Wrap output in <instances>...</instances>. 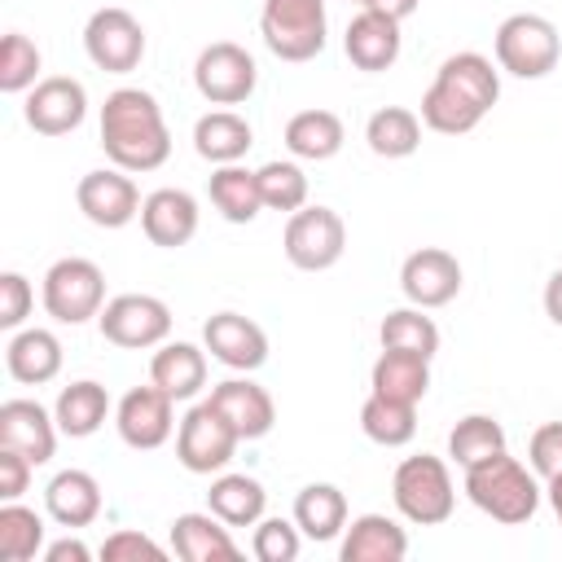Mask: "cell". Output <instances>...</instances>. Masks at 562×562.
Here are the masks:
<instances>
[{
	"instance_id": "1",
	"label": "cell",
	"mask_w": 562,
	"mask_h": 562,
	"mask_svg": "<svg viewBox=\"0 0 562 562\" xmlns=\"http://www.w3.org/2000/svg\"><path fill=\"white\" fill-rule=\"evenodd\" d=\"M501 97V75L483 53H452L439 61L435 83L422 97V123L439 136H465Z\"/></svg>"
},
{
	"instance_id": "2",
	"label": "cell",
	"mask_w": 562,
	"mask_h": 562,
	"mask_svg": "<svg viewBox=\"0 0 562 562\" xmlns=\"http://www.w3.org/2000/svg\"><path fill=\"white\" fill-rule=\"evenodd\" d=\"M101 149L123 171H158L171 154L158 97L145 88H114L101 105Z\"/></svg>"
},
{
	"instance_id": "3",
	"label": "cell",
	"mask_w": 562,
	"mask_h": 562,
	"mask_svg": "<svg viewBox=\"0 0 562 562\" xmlns=\"http://www.w3.org/2000/svg\"><path fill=\"white\" fill-rule=\"evenodd\" d=\"M465 496L474 509H483L492 522L518 527L540 509V483L536 470H527L518 457L496 452L465 470Z\"/></svg>"
},
{
	"instance_id": "4",
	"label": "cell",
	"mask_w": 562,
	"mask_h": 562,
	"mask_svg": "<svg viewBox=\"0 0 562 562\" xmlns=\"http://www.w3.org/2000/svg\"><path fill=\"white\" fill-rule=\"evenodd\" d=\"M391 501L417 527L448 522L452 509H457V487H452V474H448L443 457H430V452L404 457L395 465V479H391Z\"/></svg>"
},
{
	"instance_id": "5",
	"label": "cell",
	"mask_w": 562,
	"mask_h": 562,
	"mask_svg": "<svg viewBox=\"0 0 562 562\" xmlns=\"http://www.w3.org/2000/svg\"><path fill=\"white\" fill-rule=\"evenodd\" d=\"M325 0H263L259 35L281 61H312L325 48Z\"/></svg>"
},
{
	"instance_id": "6",
	"label": "cell",
	"mask_w": 562,
	"mask_h": 562,
	"mask_svg": "<svg viewBox=\"0 0 562 562\" xmlns=\"http://www.w3.org/2000/svg\"><path fill=\"white\" fill-rule=\"evenodd\" d=\"M492 48H496V66L501 70H509L518 79H544L562 57V35L540 13H509L496 26Z\"/></svg>"
},
{
	"instance_id": "7",
	"label": "cell",
	"mask_w": 562,
	"mask_h": 562,
	"mask_svg": "<svg viewBox=\"0 0 562 562\" xmlns=\"http://www.w3.org/2000/svg\"><path fill=\"white\" fill-rule=\"evenodd\" d=\"M40 299L57 325H83L105 307V272L83 255H66L44 272Z\"/></svg>"
},
{
	"instance_id": "8",
	"label": "cell",
	"mask_w": 562,
	"mask_h": 562,
	"mask_svg": "<svg viewBox=\"0 0 562 562\" xmlns=\"http://www.w3.org/2000/svg\"><path fill=\"white\" fill-rule=\"evenodd\" d=\"M281 250L299 272H325L347 250V224L334 206H299L285 220Z\"/></svg>"
},
{
	"instance_id": "9",
	"label": "cell",
	"mask_w": 562,
	"mask_h": 562,
	"mask_svg": "<svg viewBox=\"0 0 562 562\" xmlns=\"http://www.w3.org/2000/svg\"><path fill=\"white\" fill-rule=\"evenodd\" d=\"M237 443H241V435L233 430V422L211 400L193 404L180 417V426H176V457H180V465L189 474H215V470H224L233 461Z\"/></svg>"
},
{
	"instance_id": "10",
	"label": "cell",
	"mask_w": 562,
	"mask_h": 562,
	"mask_svg": "<svg viewBox=\"0 0 562 562\" xmlns=\"http://www.w3.org/2000/svg\"><path fill=\"white\" fill-rule=\"evenodd\" d=\"M101 338L127 351H145V347H162L171 334V307L154 294H119L101 307L97 316Z\"/></svg>"
},
{
	"instance_id": "11",
	"label": "cell",
	"mask_w": 562,
	"mask_h": 562,
	"mask_svg": "<svg viewBox=\"0 0 562 562\" xmlns=\"http://www.w3.org/2000/svg\"><path fill=\"white\" fill-rule=\"evenodd\" d=\"M259 83V66L255 57L233 44V40H215L198 53L193 61V88L211 101V105H241Z\"/></svg>"
},
{
	"instance_id": "12",
	"label": "cell",
	"mask_w": 562,
	"mask_h": 562,
	"mask_svg": "<svg viewBox=\"0 0 562 562\" xmlns=\"http://www.w3.org/2000/svg\"><path fill=\"white\" fill-rule=\"evenodd\" d=\"M83 53L105 75H127L145 57V26L127 9H97L83 26Z\"/></svg>"
},
{
	"instance_id": "13",
	"label": "cell",
	"mask_w": 562,
	"mask_h": 562,
	"mask_svg": "<svg viewBox=\"0 0 562 562\" xmlns=\"http://www.w3.org/2000/svg\"><path fill=\"white\" fill-rule=\"evenodd\" d=\"M114 426H119V439L136 452H154L171 439L176 430V400L162 391V386H132L119 408H114Z\"/></svg>"
},
{
	"instance_id": "14",
	"label": "cell",
	"mask_w": 562,
	"mask_h": 562,
	"mask_svg": "<svg viewBox=\"0 0 562 562\" xmlns=\"http://www.w3.org/2000/svg\"><path fill=\"white\" fill-rule=\"evenodd\" d=\"M22 119L40 136H66L88 119V92L70 75H48L26 92Z\"/></svg>"
},
{
	"instance_id": "15",
	"label": "cell",
	"mask_w": 562,
	"mask_h": 562,
	"mask_svg": "<svg viewBox=\"0 0 562 562\" xmlns=\"http://www.w3.org/2000/svg\"><path fill=\"white\" fill-rule=\"evenodd\" d=\"M75 202H79L83 220H92L97 228H123L140 215V189H136L132 171H123V167L88 171L75 189Z\"/></svg>"
},
{
	"instance_id": "16",
	"label": "cell",
	"mask_w": 562,
	"mask_h": 562,
	"mask_svg": "<svg viewBox=\"0 0 562 562\" xmlns=\"http://www.w3.org/2000/svg\"><path fill=\"white\" fill-rule=\"evenodd\" d=\"M400 290L413 307H443L461 294V263L443 246H422L400 263Z\"/></svg>"
},
{
	"instance_id": "17",
	"label": "cell",
	"mask_w": 562,
	"mask_h": 562,
	"mask_svg": "<svg viewBox=\"0 0 562 562\" xmlns=\"http://www.w3.org/2000/svg\"><path fill=\"white\" fill-rule=\"evenodd\" d=\"M202 347L224 369H237V373H255L268 360V334L250 316H241V312H215V316H206Z\"/></svg>"
},
{
	"instance_id": "18",
	"label": "cell",
	"mask_w": 562,
	"mask_h": 562,
	"mask_svg": "<svg viewBox=\"0 0 562 562\" xmlns=\"http://www.w3.org/2000/svg\"><path fill=\"white\" fill-rule=\"evenodd\" d=\"M57 417L35 400H4L0 404V448L22 452L26 461L44 465L57 452Z\"/></svg>"
},
{
	"instance_id": "19",
	"label": "cell",
	"mask_w": 562,
	"mask_h": 562,
	"mask_svg": "<svg viewBox=\"0 0 562 562\" xmlns=\"http://www.w3.org/2000/svg\"><path fill=\"white\" fill-rule=\"evenodd\" d=\"M342 53L356 70H391L395 57H400V22L386 18V13H373V9H360L351 22H347V35H342Z\"/></svg>"
},
{
	"instance_id": "20",
	"label": "cell",
	"mask_w": 562,
	"mask_h": 562,
	"mask_svg": "<svg viewBox=\"0 0 562 562\" xmlns=\"http://www.w3.org/2000/svg\"><path fill=\"white\" fill-rule=\"evenodd\" d=\"M140 228L162 250H176V246L193 241V233H198V198L184 193V189H154L140 202Z\"/></svg>"
},
{
	"instance_id": "21",
	"label": "cell",
	"mask_w": 562,
	"mask_h": 562,
	"mask_svg": "<svg viewBox=\"0 0 562 562\" xmlns=\"http://www.w3.org/2000/svg\"><path fill=\"white\" fill-rule=\"evenodd\" d=\"M211 404L233 422V430H237L241 439H263V435L272 430V422H277L272 395H268L259 382H250V378H228V382H220V386L211 391Z\"/></svg>"
},
{
	"instance_id": "22",
	"label": "cell",
	"mask_w": 562,
	"mask_h": 562,
	"mask_svg": "<svg viewBox=\"0 0 562 562\" xmlns=\"http://www.w3.org/2000/svg\"><path fill=\"white\" fill-rule=\"evenodd\" d=\"M171 553L184 558V562H233V558H241L228 522L215 518L211 509L206 514H180L171 522Z\"/></svg>"
},
{
	"instance_id": "23",
	"label": "cell",
	"mask_w": 562,
	"mask_h": 562,
	"mask_svg": "<svg viewBox=\"0 0 562 562\" xmlns=\"http://www.w3.org/2000/svg\"><path fill=\"white\" fill-rule=\"evenodd\" d=\"M44 509L57 527H88L101 514V483L88 470H61L44 487Z\"/></svg>"
},
{
	"instance_id": "24",
	"label": "cell",
	"mask_w": 562,
	"mask_h": 562,
	"mask_svg": "<svg viewBox=\"0 0 562 562\" xmlns=\"http://www.w3.org/2000/svg\"><path fill=\"white\" fill-rule=\"evenodd\" d=\"M408 553V536L395 518L386 514H360L351 518V527L342 531V562H404Z\"/></svg>"
},
{
	"instance_id": "25",
	"label": "cell",
	"mask_w": 562,
	"mask_h": 562,
	"mask_svg": "<svg viewBox=\"0 0 562 562\" xmlns=\"http://www.w3.org/2000/svg\"><path fill=\"white\" fill-rule=\"evenodd\" d=\"M4 364H9L13 382L44 386L61 373V342L53 329H13L9 347H4Z\"/></svg>"
},
{
	"instance_id": "26",
	"label": "cell",
	"mask_w": 562,
	"mask_h": 562,
	"mask_svg": "<svg viewBox=\"0 0 562 562\" xmlns=\"http://www.w3.org/2000/svg\"><path fill=\"white\" fill-rule=\"evenodd\" d=\"M369 386H373V395L404 400V404H422V395L430 391V360L417 356V351L382 347V356L373 360Z\"/></svg>"
},
{
	"instance_id": "27",
	"label": "cell",
	"mask_w": 562,
	"mask_h": 562,
	"mask_svg": "<svg viewBox=\"0 0 562 562\" xmlns=\"http://www.w3.org/2000/svg\"><path fill=\"white\" fill-rule=\"evenodd\" d=\"M149 382L162 386L176 404L193 400L206 386V351L193 342H162L149 360Z\"/></svg>"
},
{
	"instance_id": "28",
	"label": "cell",
	"mask_w": 562,
	"mask_h": 562,
	"mask_svg": "<svg viewBox=\"0 0 562 562\" xmlns=\"http://www.w3.org/2000/svg\"><path fill=\"white\" fill-rule=\"evenodd\" d=\"M250 145H255V132H250V123H246L241 114H233V110H211V114H202V119L193 123V149H198V158H206V162H215V167L241 162Z\"/></svg>"
},
{
	"instance_id": "29",
	"label": "cell",
	"mask_w": 562,
	"mask_h": 562,
	"mask_svg": "<svg viewBox=\"0 0 562 562\" xmlns=\"http://www.w3.org/2000/svg\"><path fill=\"white\" fill-rule=\"evenodd\" d=\"M53 417H57V430L70 435V439H88L105 426L110 417V391L92 378H79L70 386H61L57 404H53Z\"/></svg>"
},
{
	"instance_id": "30",
	"label": "cell",
	"mask_w": 562,
	"mask_h": 562,
	"mask_svg": "<svg viewBox=\"0 0 562 562\" xmlns=\"http://www.w3.org/2000/svg\"><path fill=\"white\" fill-rule=\"evenodd\" d=\"M211 206L228 220V224H250L263 211V193H259V171L241 167V162H224L211 171Z\"/></svg>"
},
{
	"instance_id": "31",
	"label": "cell",
	"mask_w": 562,
	"mask_h": 562,
	"mask_svg": "<svg viewBox=\"0 0 562 562\" xmlns=\"http://www.w3.org/2000/svg\"><path fill=\"white\" fill-rule=\"evenodd\" d=\"M347 132H342V119L334 110H299L290 123H285V149L294 158H307V162H325L342 149Z\"/></svg>"
},
{
	"instance_id": "32",
	"label": "cell",
	"mask_w": 562,
	"mask_h": 562,
	"mask_svg": "<svg viewBox=\"0 0 562 562\" xmlns=\"http://www.w3.org/2000/svg\"><path fill=\"white\" fill-rule=\"evenodd\" d=\"M294 522L307 540H334L347 531V496L334 483H307L294 496Z\"/></svg>"
},
{
	"instance_id": "33",
	"label": "cell",
	"mask_w": 562,
	"mask_h": 562,
	"mask_svg": "<svg viewBox=\"0 0 562 562\" xmlns=\"http://www.w3.org/2000/svg\"><path fill=\"white\" fill-rule=\"evenodd\" d=\"M263 505H268V492L250 474H220L206 492V509L228 527H255L263 518Z\"/></svg>"
},
{
	"instance_id": "34",
	"label": "cell",
	"mask_w": 562,
	"mask_h": 562,
	"mask_svg": "<svg viewBox=\"0 0 562 562\" xmlns=\"http://www.w3.org/2000/svg\"><path fill=\"white\" fill-rule=\"evenodd\" d=\"M422 127H426V123H422L413 110H404V105H382V110L369 114L364 140H369V149H373L378 158H408V154H417V145H422Z\"/></svg>"
},
{
	"instance_id": "35",
	"label": "cell",
	"mask_w": 562,
	"mask_h": 562,
	"mask_svg": "<svg viewBox=\"0 0 562 562\" xmlns=\"http://www.w3.org/2000/svg\"><path fill=\"white\" fill-rule=\"evenodd\" d=\"M360 430L382 448H404L417 435V404L386 400V395L369 391V400L360 404Z\"/></svg>"
},
{
	"instance_id": "36",
	"label": "cell",
	"mask_w": 562,
	"mask_h": 562,
	"mask_svg": "<svg viewBox=\"0 0 562 562\" xmlns=\"http://www.w3.org/2000/svg\"><path fill=\"white\" fill-rule=\"evenodd\" d=\"M496 452H505V426H501L496 417H487V413L461 417V422L452 426V435H448V457H452L461 470H470V465H479V461H487V457H496Z\"/></svg>"
},
{
	"instance_id": "37",
	"label": "cell",
	"mask_w": 562,
	"mask_h": 562,
	"mask_svg": "<svg viewBox=\"0 0 562 562\" xmlns=\"http://www.w3.org/2000/svg\"><path fill=\"white\" fill-rule=\"evenodd\" d=\"M378 342L382 347H400V351H417V356H435L439 351V325L426 316V307H395L382 316L378 325Z\"/></svg>"
},
{
	"instance_id": "38",
	"label": "cell",
	"mask_w": 562,
	"mask_h": 562,
	"mask_svg": "<svg viewBox=\"0 0 562 562\" xmlns=\"http://www.w3.org/2000/svg\"><path fill=\"white\" fill-rule=\"evenodd\" d=\"M44 549V518L18 501L0 505V558L4 562H31Z\"/></svg>"
},
{
	"instance_id": "39",
	"label": "cell",
	"mask_w": 562,
	"mask_h": 562,
	"mask_svg": "<svg viewBox=\"0 0 562 562\" xmlns=\"http://www.w3.org/2000/svg\"><path fill=\"white\" fill-rule=\"evenodd\" d=\"M259 193H263V206L268 211H299L307 206V176L299 162H285V158H272L259 167Z\"/></svg>"
},
{
	"instance_id": "40",
	"label": "cell",
	"mask_w": 562,
	"mask_h": 562,
	"mask_svg": "<svg viewBox=\"0 0 562 562\" xmlns=\"http://www.w3.org/2000/svg\"><path fill=\"white\" fill-rule=\"evenodd\" d=\"M40 83V48L22 31L0 40V92H31Z\"/></svg>"
},
{
	"instance_id": "41",
	"label": "cell",
	"mask_w": 562,
	"mask_h": 562,
	"mask_svg": "<svg viewBox=\"0 0 562 562\" xmlns=\"http://www.w3.org/2000/svg\"><path fill=\"white\" fill-rule=\"evenodd\" d=\"M299 549H303L299 522H290V518H259V522H255L250 553H255L259 562H294Z\"/></svg>"
},
{
	"instance_id": "42",
	"label": "cell",
	"mask_w": 562,
	"mask_h": 562,
	"mask_svg": "<svg viewBox=\"0 0 562 562\" xmlns=\"http://www.w3.org/2000/svg\"><path fill=\"white\" fill-rule=\"evenodd\" d=\"M35 307V290L22 272H0V329H22V321Z\"/></svg>"
},
{
	"instance_id": "43",
	"label": "cell",
	"mask_w": 562,
	"mask_h": 562,
	"mask_svg": "<svg viewBox=\"0 0 562 562\" xmlns=\"http://www.w3.org/2000/svg\"><path fill=\"white\" fill-rule=\"evenodd\" d=\"M101 558L105 562H162L167 558V549L162 544H154L149 536H140V531H114V536H105V544H101Z\"/></svg>"
},
{
	"instance_id": "44",
	"label": "cell",
	"mask_w": 562,
	"mask_h": 562,
	"mask_svg": "<svg viewBox=\"0 0 562 562\" xmlns=\"http://www.w3.org/2000/svg\"><path fill=\"white\" fill-rule=\"evenodd\" d=\"M527 461H531V470H536L540 479L562 474V422H544V426L531 435Z\"/></svg>"
},
{
	"instance_id": "45",
	"label": "cell",
	"mask_w": 562,
	"mask_h": 562,
	"mask_svg": "<svg viewBox=\"0 0 562 562\" xmlns=\"http://www.w3.org/2000/svg\"><path fill=\"white\" fill-rule=\"evenodd\" d=\"M31 470H35V461H26L13 448H0V501H18L31 483Z\"/></svg>"
},
{
	"instance_id": "46",
	"label": "cell",
	"mask_w": 562,
	"mask_h": 562,
	"mask_svg": "<svg viewBox=\"0 0 562 562\" xmlns=\"http://www.w3.org/2000/svg\"><path fill=\"white\" fill-rule=\"evenodd\" d=\"M88 558H92V549L83 540H75V536H66V540L44 549V562H88Z\"/></svg>"
},
{
	"instance_id": "47",
	"label": "cell",
	"mask_w": 562,
	"mask_h": 562,
	"mask_svg": "<svg viewBox=\"0 0 562 562\" xmlns=\"http://www.w3.org/2000/svg\"><path fill=\"white\" fill-rule=\"evenodd\" d=\"M364 9H373V13H386V18L404 22V18H413V13H417V0H364Z\"/></svg>"
},
{
	"instance_id": "48",
	"label": "cell",
	"mask_w": 562,
	"mask_h": 562,
	"mask_svg": "<svg viewBox=\"0 0 562 562\" xmlns=\"http://www.w3.org/2000/svg\"><path fill=\"white\" fill-rule=\"evenodd\" d=\"M544 312H549V321L553 325H562V268L549 277V285H544Z\"/></svg>"
},
{
	"instance_id": "49",
	"label": "cell",
	"mask_w": 562,
	"mask_h": 562,
	"mask_svg": "<svg viewBox=\"0 0 562 562\" xmlns=\"http://www.w3.org/2000/svg\"><path fill=\"white\" fill-rule=\"evenodd\" d=\"M549 487V505H553V518H558V527H562V474H553V479H544Z\"/></svg>"
},
{
	"instance_id": "50",
	"label": "cell",
	"mask_w": 562,
	"mask_h": 562,
	"mask_svg": "<svg viewBox=\"0 0 562 562\" xmlns=\"http://www.w3.org/2000/svg\"><path fill=\"white\" fill-rule=\"evenodd\" d=\"M356 4H364V0H356Z\"/></svg>"
}]
</instances>
